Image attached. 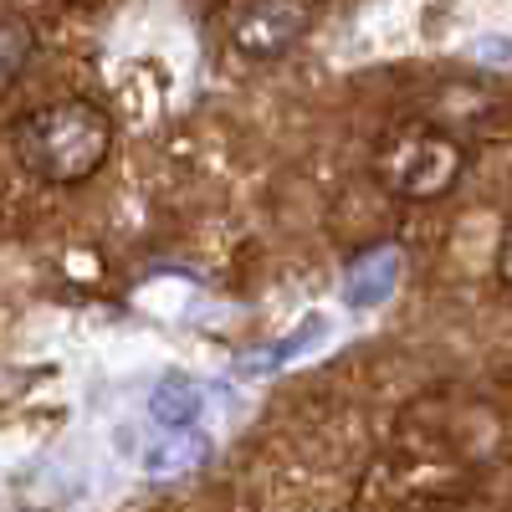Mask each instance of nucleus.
<instances>
[{
    "mask_svg": "<svg viewBox=\"0 0 512 512\" xmlns=\"http://www.w3.org/2000/svg\"><path fill=\"white\" fill-rule=\"evenodd\" d=\"M113 144H118V128L108 108L93 98H57L47 108H31L11 134L21 169L52 190H77L98 180L103 164L113 159Z\"/></svg>",
    "mask_w": 512,
    "mask_h": 512,
    "instance_id": "1",
    "label": "nucleus"
},
{
    "mask_svg": "<svg viewBox=\"0 0 512 512\" xmlns=\"http://www.w3.org/2000/svg\"><path fill=\"white\" fill-rule=\"evenodd\" d=\"M466 169H472V144L466 134L446 128L441 118H410L379 139L374 149V180L384 195L405 205H436L446 200Z\"/></svg>",
    "mask_w": 512,
    "mask_h": 512,
    "instance_id": "2",
    "label": "nucleus"
},
{
    "mask_svg": "<svg viewBox=\"0 0 512 512\" xmlns=\"http://www.w3.org/2000/svg\"><path fill=\"white\" fill-rule=\"evenodd\" d=\"M313 31V11L303 0H251L231 21V52L241 62H277Z\"/></svg>",
    "mask_w": 512,
    "mask_h": 512,
    "instance_id": "3",
    "label": "nucleus"
},
{
    "mask_svg": "<svg viewBox=\"0 0 512 512\" xmlns=\"http://www.w3.org/2000/svg\"><path fill=\"white\" fill-rule=\"evenodd\" d=\"M205 456H210V441L195 436V420H190V425H169V431L149 446L144 466H149V477H154V482H164V477H185V472H195Z\"/></svg>",
    "mask_w": 512,
    "mask_h": 512,
    "instance_id": "4",
    "label": "nucleus"
},
{
    "mask_svg": "<svg viewBox=\"0 0 512 512\" xmlns=\"http://www.w3.org/2000/svg\"><path fill=\"white\" fill-rule=\"evenodd\" d=\"M31 57H36V31H31V21L0 11V93L16 88L21 72L31 67Z\"/></svg>",
    "mask_w": 512,
    "mask_h": 512,
    "instance_id": "5",
    "label": "nucleus"
},
{
    "mask_svg": "<svg viewBox=\"0 0 512 512\" xmlns=\"http://www.w3.org/2000/svg\"><path fill=\"white\" fill-rule=\"evenodd\" d=\"M200 405H205L200 384H195L190 374H169V379H159V390H154V400H149V415H154L159 425H190V420L200 415Z\"/></svg>",
    "mask_w": 512,
    "mask_h": 512,
    "instance_id": "6",
    "label": "nucleus"
},
{
    "mask_svg": "<svg viewBox=\"0 0 512 512\" xmlns=\"http://www.w3.org/2000/svg\"><path fill=\"white\" fill-rule=\"evenodd\" d=\"M497 282L512 287V221L502 226V241H497Z\"/></svg>",
    "mask_w": 512,
    "mask_h": 512,
    "instance_id": "7",
    "label": "nucleus"
}]
</instances>
